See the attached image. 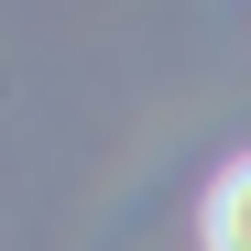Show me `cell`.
Instances as JSON below:
<instances>
[{
  "mask_svg": "<svg viewBox=\"0 0 251 251\" xmlns=\"http://www.w3.org/2000/svg\"><path fill=\"white\" fill-rule=\"evenodd\" d=\"M207 251H251V164H229L207 186Z\"/></svg>",
  "mask_w": 251,
  "mask_h": 251,
  "instance_id": "6da1fadb",
  "label": "cell"
}]
</instances>
